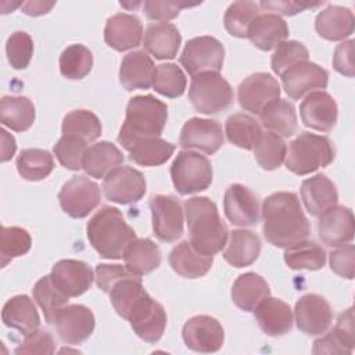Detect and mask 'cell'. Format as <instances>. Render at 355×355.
Here are the masks:
<instances>
[{
	"label": "cell",
	"mask_w": 355,
	"mask_h": 355,
	"mask_svg": "<svg viewBox=\"0 0 355 355\" xmlns=\"http://www.w3.org/2000/svg\"><path fill=\"white\" fill-rule=\"evenodd\" d=\"M1 320L7 327L17 330L22 336L33 333L40 326V318L36 306L25 294L15 295L4 304Z\"/></svg>",
	"instance_id": "f546056e"
},
{
	"label": "cell",
	"mask_w": 355,
	"mask_h": 355,
	"mask_svg": "<svg viewBox=\"0 0 355 355\" xmlns=\"http://www.w3.org/2000/svg\"><path fill=\"white\" fill-rule=\"evenodd\" d=\"M269 294L270 288L266 280L254 272L240 275L232 287V300L244 312H252Z\"/></svg>",
	"instance_id": "836d02e7"
},
{
	"label": "cell",
	"mask_w": 355,
	"mask_h": 355,
	"mask_svg": "<svg viewBox=\"0 0 355 355\" xmlns=\"http://www.w3.org/2000/svg\"><path fill=\"white\" fill-rule=\"evenodd\" d=\"M54 1L46 3V1H26L21 6V10L24 14L31 15V17H39L43 14H47L53 7H54Z\"/></svg>",
	"instance_id": "6125c7cd"
},
{
	"label": "cell",
	"mask_w": 355,
	"mask_h": 355,
	"mask_svg": "<svg viewBox=\"0 0 355 355\" xmlns=\"http://www.w3.org/2000/svg\"><path fill=\"white\" fill-rule=\"evenodd\" d=\"M14 352L17 355H32V354L50 355L55 352V341L49 331L37 329L33 333L25 336V340L14 349Z\"/></svg>",
	"instance_id": "f5cc1de1"
},
{
	"label": "cell",
	"mask_w": 355,
	"mask_h": 355,
	"mask_svg": "<svg viewBox=\"0 0 355 355\" xmlns=\"http://www.w3.org/2000/svg\"><path fill=\"white\" fill-rule=\"evenodd\" d=\"M284 262L294 270H318L326 263V251L315 241L302 240L286 247Z\"/></svg>",
	"instance_id": "74e56055"
},
{
	"label": "cell",
	"mask_w": 355,
	"mask_h": 355,
	"mask_svg": "<svg viewBox=\"0 0 355 355\" xmlns=\"http://www.w3.org/2000/svg\"><path fill=\"white\" fill-rule=\"evenodd\" d=\"M6 54L14 69H25L33 55V40L31 35L24 31L11 33L6 43Z\"/></svg>",
	"instance_id": "816d5d0a"
},
{
	"label": "cell",
	"mask_w": 355,
	"mask_h": 355,
	"mask_svg": "<svg viewBox=\"0 0 355 355\" xmlns=\"http://www.w3.org/2000/svg\"><path fill=\"white\" fill-rule=\"evenodd\" d=\"M214 263L212 255L197 252L189 240H184L173 247L169 254V265L179 276L186 279L202 277L209 272Z\"/></svg>",
	"instance_id": "4dcf8cb0"
},
{
	"label": "cell",
	"mask_w": 355,
	"mask_h": 355,
	"mask_svg": "<svg viewBox=\"0 0 355 355\" xmlns=\"http://www.w3.org/2000/svg\"><path fill=\"white\" fill-rule=\"evenodd\" d=\"M187 80L183 71L176 64H161L155 67L153 87L157 93L175 98L184 93Z\"/></svg>",
	"instance_id": "c3c4849f"
},
{
	"label": "cell",
	"mask_w": 355,
	"mask_h": 355,
	"mask_svg": "<svg viewBox=\"0 0 355 355\" xmlns=\"http://www.w3.org/2000/svg\"><path fill=\"white\" fill-rule=\"evenodd\" d=\"M261 211L262 232L272 245L286 248L308 239L311 226L297 194L291 191L273 193L265 198Z\"/></svg>",
	"instance_id": "7a4b0ae2"
},
{
	"label": "cell",
	"mask_w": 355,
	"mask_h": 355,
	"mask_svg": "<svg viewBox=\"0 0 355 355\" xmlns=\"http://www.w3.org/2000/svg\"><path fill=\"white\" fill-rule=\"evenodd\" d=\"M62 211L75 219L86 218L101 201L100 186L86 176H73L58 193Z\"/></svg>",
	"instance_id": "30bf717a"
},
{
	"label": "cell",
	"mask_w": 355,
	"mask_h": 355,
	"mask_svg": "<svg viewBox=\"0 0 355 355\" xmlns=\"http://www.w3.org/2000/svg\"><path fill=\"white\" fill-rule=\"evenodd\" d=\"M58 337L65 344L76 345L87 340L94 330L93 312L80 304L65 305L54 320Z\"/></svg>",
	"instance_id": "e0dca14e"
},
{
	"label": "cell",
	"mask_w": 355,
	"mask_h": 355,
	"mask_svg": "<svg viewBox=\"0 0 355 355\" xmlns=\"http://www.w3.org/2000/svg\"><path fill=\"white\" fill-rule=\"evenodd\" d=\"M168 119V107L151 94L135 96L126 105V116L118 133V143L125 148L141 139L159 137Z\"/></svg>",
	"instance_id": "5b68a950"
},
{
	"label": "cell",
	"mask_w": 355,
	"mask_h": 355,
	"mask_svg": "<svg viewBox=\"0 0 355 355\" xmlns=\"http://www.w3.org/2000/svg\"><path fill=\"white\" fill-rule=\"evenodd\" d=\"M32 247L29 233L18 226H1L0 230V263L7 266L11 259L25 255Z\"/></svg>",
	"instance_id": "7dc6e473"
},
{
	"label": "cell",
	"mask_w": 355,
	"mask_h": 355,
	"mask_svg": "<svg viewBox=\"0 0 355 355\" xmlns=\"http://www.w3.org/2000/svg\"><path fill=\"white\" fill-rule=\"evenodd\" d=\"M32 294L37 305L42 308L44 320L53 324L58 312L68 304V298L51 280V276H44L36 282L32 288Z\"/></svg>",
	"instance_id": "60d3db41"
},
{
	"label": "cell",
	"mask_w": 355,
	"mask_h": 355,
	"mask_svg": "<svg viewBox=\"0 0 355 355\" xmlns=\"http://www.w3.org/2000/svg\"><path fill=\"white\" fill-rule=\"evenodd\" d=\"M182 337L189 349L209 354L222 348L225 331L222 324L215 318L208 315H197L184 323Z\"/></svg>",
	"instance_id": "5bb4252c"
},
{
	"label": "cell",
	"mask_w": 355,
	"mask_h": 355,
	"mask_svg": "<svg viewBox=\"0 0 355 355\" xmlns=\"http://www.w3.org/2000/svg\"><path fill=\"white\" fill-rule=\"evenodd\" d=\"M354 263H355V247L352 244L337 248L330 254L331 270L344 279H348V280L354 279Z\"/></svg>",
	"instance_id": "11a10c76"
},
{
	"label": "cell",
	"mask_w": 355,
	"mask_h": 355,
	"mask_svg": "<svg viewBox=\"0 0 355 355\" xmlns=\"http://www.w3.org/2000/svg\"><path fill=\"white\" fill-rule=\"evenodd\" d=\"M333 331L349 351H354L355 327H354V309L352 308H348L338 316Z\"/></svg>",
	"instance_id": "680465c9"
},
{
	"label": "cell",
	"mask_w": 355,
	"mask_h": 355,
	"mask_svg": "<svg viewBox=\"0 0 355 355\" xmlns=\"http://www.w3.org/2000/svg\"><path fill=\"white\" fill-rule=\"evenodd\" d=\"M125 266L136 276H144L155 270L162 259L159 247L151 239H136L126 250Z\"/></svg>",
	"instance_id": "e575fe53"
},
{
	"label": "cell",
	"mask_w": 355,
	"mask_h": 355,
	"mask_svg": "<svg viewBox=\"0 0 355 355\" xmlns=\"http://www.w3.org/2000/svg\"><path fill=\"white\" fill-rule=\"evenodd\" d=\"M261 252V240L258 234L247 229H236L230 232L229 241L223 250V258L234 268L250 266L255 262Z\"/></svg>",
	"instance_id": "1f68e13d"
},
{
	"label": "cell",
	"mask_w": 355,
	"mask_h": 355,
	"mask_svg": "<svg viewBox=\"0 0 355 355\" xmlns=\"http://www.w3.org/2000/svg\"><path fill=\"white\" fill-rule=\"evenodd\" d=\"M226 218L236 226H255L259 222V202L257 196L244 184H230L223 197Z\"/></svg>",
	"instance_id": "d6986e66"
},
{
	"label": "cell",
	"mask_w": 355,
	"mask_h": 355,
	"mask_svg": "<svg viewBox=\"0 0 355 355\" xmlns=\"http://www.w3.org/2000/svg\"><path fill=\"white\" fill-rule=\"evenodd\" d=\"M141 37L143 25L136 15L119 12L107 19L104 28V40L111 49L125 51L137 47Z\"/></svg>",
	"instance_id": "603a6c76"
},
{
	"label": "cell",
	"mask_w": 355,
	"mask_h": 355,
	"mask_svg": "<svg viewBox=\"0 0 355 355\" xmlns=\"http://www.w3.org/2000/svg\"><path fill=\"white\" fill-rule=\"evenodd\" d=\"M133 275L122 265H108V263H98L96 266V283L98 288L104 293H110L112 286L119 282L121 279Z\"/></svg>",
	"instance_id": "9f6ffc18"
},
{
	"label": "cell",
	"mask_w": 355,
	"mask_h": 355,
	"mask_svg": "<svg viewBox=\"0 0 355 355\" xmlns=\"http://www.w3.org/2000/svg\"><path fill=\"white\" fill-rule=\"evenodd\" d=\"M318 233L329 247H340L351 243L355 233L352 211L344 205H333L319 215Z\"/></svg>",
	"instance_id": "44dd1931"
},
{
	"label": "cell",
	"mask_w": 355,
	"mask_h": 355,
	"mask_svg": "<svg viewBox=\"0 0 355 355\" xmlns=\"http://www.w3.org/2000/svg\"><path fill=\"white\" fill-rule=\"evenodd\" d=\"M334 157L336 150L329 137L302 132L290 143L284 164L290 172L304 176L327 166Z\"/></svg>",
	"instance_id": "8992f818"
},
{
	"label": "cell",
	"mask_w": 355,
	"mask_h": 355,
	"mask_svg": "<svg viewBox=\"0 0 355 355\" xmlns=\"http://www.w3.org/2000/svg\"><path fill=\"white\" fill-rule=\"evenodd\" d=\"M252 312L262 331L270 337H279L291 330V308L288 304L279 298L266 297Z\"/></svg>",
	"instance_id": "cb8c5ba5"
},
{
	"label": "cell",
	"mask_w": 355,
	"mask_h": 355,
	"mask_svg": "<svg viewBox=\"0 0 355 355\" xmlns=\"http://www.w3.org/2000/svg\"><path fill=\"white\" fill-rule=\"evenodd\" d=\"M103 190L112 202L122 205L137 202L146 194V179L132 166H118L104 178Z\"/></svg>",
	"instance_id": "4fadbf2b"
},
{
	"label": "cell",
	"mask_w": 355,
	"mask_h": 355,
	"mask_svg": "<svg viewBox=\"0 0 355 355\" xmlns=\"http://www.w3.org/2000/svg\"><path fill=\"white\" fill-rule=\"evenodd\" d=\"M110 294V301L119 316L126 319L133 331L147 343H157L166 327L164 306L153 300L136 275H129L116 282Z\"/></svg>",
	"instance_id": "6da1fadb"
},
{
	"label": "cell",
	"mask_w": 355,
	"mask_h": 355,
	"mask_svg": "<svg viewBox=\"0 0 355 355\" xmlns=\"http://www.w3.org/2000/svg\"><path fill=\"white\" fill-rule=\"evenodd\" d=\"M225 60L223 44L212 36H198L190 39L179 61L193 78L204 72H219Z\"/></svg>",
	"instance_id": "9c48e42d"
},
{
	"label": "cell",
	"mask_w": 355,
	"mask_h": 355,
	"mask_svg": "<svg viewBox=\"0 0 355 355\" xmlns=\"http://www.w3.org/2000/svg\"><path fill=\"white\" fill-rule=\"evenodd\" d=\"M355 18L349 8L341 6H327L315 19L318 35L326 40L337 42L354 33Z\"/></svg>",
	"instance_id": "83f0119b"
},
{
	"label": "cell",
	"mask_w": 355,
	"mask_h": 355,
	"mask_svg": "<svg viewBox=\"0 0 355 355\" xmlns=\"http://www.w3.org/2000/svg\"><path fill=\"white\" fill-rule=\"evenodd\" d=\"M175 151V146L161 137L137 140L129 150V158L141 166H158L166 162Z\"/></svg>",
	"instance_id": "f35d334b"
},
{
	"label": "cell",
	"mask_w": 355,
	"mask_h": 355,
	"mask_svg": "<svg viewBox=\"0 0 355 355\" xmlns=\"http://www.w3.org/2000/svg\"><path fill=\"white\" fill-rule=\"evenodd\" d=\"M252 150L258 165L265 171H273L284 162L287 146L279 135L272 132H262L257 139Z\"/></svg>",
	"instance_id": "b9f144b4"
},
{
	"label": "cell",
	"mask_w": 355,
	"mask_h": 355,
	"mask_svg": "<svg viewBox=\"0 0 355 355\" xmlns=\"http://www.w3.org/2000/svg\"><path fill=\"white\" fill-rule=\"evenodd\" d=\"M197 4H189L184 1H154L147 0L143 3L144 14L151 21H168L179 15L182 8L194 7Z\"/></svg>",
	"instance_id": "db71d44e"
},
{
	"label": "cell",
	"mask_w": 355,
	"mask_h": 355,
	"mask_svg": "<svg viewBox=\"0 0 355 355\" xmlns=\"http://www.w3.org/2000/svg\"><path fill=\"white\" fill-rule=\"evenodd\" d=\"M320 1L318 3H308V1H291V0H284V1H261L259 7L265 8V10H270V11H276L279 14L283 15H294L298 14L306 8H313V7H319Z\"/></svg>",
	"instance_id": "91938a15"
},
{
	"label": "cell",
	"mask_w": 355,
	"mask_h": 355,
	"mask_svg": "<svg viewBox=\"0 0 355 355\" xmlns=\"http://www.w3.org/2000/svg\"><path fill=\"white\" fill-rule=\"evenodd\" d=\"M301 200L312 216H319L337 204L338 193L326 175L318 173L301 183Z\"/></svg>",
	"instance_id": "d4e9b609"
},
{
	"label": "cell",
	"mask_w": 355,
	"mask_h": 355,
	"mask_svg": "<svg viewBox=\"0 0 355 355\" xmlns=\"http://www.w3.org/2000/svg\"><path fill=\"white\" fill-rule=\"evenodd\" d=\"M184 212L191 247L202 255H215L227 243V226L219 216L218 207L208 197H191L184 201Z\"/></svg>",
	"instance_id": "3957f363"
},
{
	"label": "cell",
	"mask_w": 355,
	"mask_h": 355,
	"mask_svg": "<svg viewBox=\"0 0 355 355\" xmlns=\"http://www.w3.org/2000/svg\"><path fill=\"white\" fill-rule=\"evenodd\" d=\"M171 178L176 191L182 196L207 190L212 183L209 159L196 151H180L171 166Z\"/></svg>",
	"instance_id": "ba28073f"
},
{
	"label": "cell",
	"mask_w": 355,
	"mask_h": 355,
	"mask_svg": "<svg viewBox=\"0 0 355 355\" xmlns=\"http://www.w3.org/2000/svg\"><path fill=\"white\" fill-rule=\"evenodd\" d=\"M308 49L301 42L284 40L276 47L270 60V65L275 73L282 75L293 65L302 61H308Z\"/></svg>",
	"instance_id": "f907efd6"
},
{
	"label": "cell",
	"mask_w": 355,
	"mask_h": 355,
	"mask_svg": "<svg viewBox=\"0 0 355 355\" xmlns=\"http://www.w3.org/2000/svg\"><path fill=\"white\" fill-rule=\"evenodd\" d=\"M101 129L100 119L89 110H73L68 112L61 125L62 135H75L87 143L98 139Z\"/></svg>",
	"instance_id": "ee69618b"
},
{
	"label": "cell",
	"mask_w": 355,
	"mask_h": 355,
	"mask_svg": "<svg viewBox=\"0 0 355 355\" xmlns=\"http://www.w3.org/2000/svg\"><path fill=\"white\" fill-rule=\"evenodd\" d=\"M123 162L122 151L110 141H98L87 147L82 168L92 178H105Z\"/></svg>",
	"instance_id": "d6a6232c"
},
{
	"label": "cell",
	"mask_w": 355,
	"mask_h": 355,
	"mask_svg": "<svg viewBox=\"0 0 355 355\" xmlns=\"http://www.w3.org/2000/svg\"><path fill=\"white\" fill-rule=\"evenodd\" d=\"M300 115L305 126L318 132H330L337 122V103L324 90H315L300 104Z\"/></svg>",
	"instance_id": "ffe728a7"
},
{
	"label": "cell",
	"mask_w": 355,
	"mask_h": 355,
	"mask_svg": "<svg viewBox=\"0 0 355 355\" xmlns=\"http://www.w3.org/2000/svg\"><path fill=\"white\" fill-rule=\"evenodd\" d=\"M182 43L178 28L169 22L150 24L146 28L143 46L157 60L175 58Z\"/></svg>",
	"instance_id": "f1b7e54d"
},
{
	"label": "cell",
	"mask_w": 355,
	"mask_h": 355,
	"mask_svg": "<svg viewBox=\"0 0 355 355\" xmlns=\"http://www.w3.org/2000/svg\"><path fill=\"white\" fill-rule=\"evenodd\" d=\"M259 15V4L254 1H234L232 3L223 17L225 29L236 37H247L250 25Z\"/></svg>",
	"instance_id": "bcb514c9"
},
{
	"label": "cell",
	"mask_w": 355,
	"mask_h": 355,
	"mask_svg": "<svg viewBox=\"0 0 355 355\" xmlns=\"http://www.w3.org/2000/svg\"><path fill=\"white\" fill-rule=\"evenodd\" d=\"M297 327L308 336L326 333L333 322V311L326 298L319 294H305L294 308Z\"/></svg>",
	"instance_id": "2e32d148"
},
{
	"label": "cell",
	"mask_w": 355,
	"mask_h": 355,
	"mask_svg": "<svg viewBox=\"0 0 355 355\" xmlns=\"http://www.w3.org/2000/svg\"><path fill=\"white\" fill-rule=\"evenodd\" d=\"M189 100L198 112L212 115L232 105L233 89L219 72H204L193 76Z\"/></svg>",
	"instance_id": "52a82bcc"
},
{
	"label": "cell",
	"mask_w": 355,
	"mask_h": 355,
	"mask_svg": "<svg viewBox=\"0 0 355 355\" xmlns=\"http://www.w3.org/2000/svg\"><path fill=\"white\" fill-rule=\"evenodd\" d=\"M280 76L284 92L293 100H300L315 90H323L329 83L327 71L311 61L298 62Z\"/></svg>",
	"instance_id": "9a60e30c"
},
{
	"label": "cell",
	"mask_w": 355,
	"mask_h": 355,
	"mask_svg": "<svg viewBox=\"0 0 355 355\" xmlns=\"http://www.w3.org/2000/svg\"><path fill=\"white\" fill-rule=\"evenodd\" d=\"M333 67L334 69L348 78L355 75V65H354V40H344L340 43L333 54Z\"/></svg>",
	"instance_id": "6f0895ef"
},
{
	"label": "cell",
	"mask_w": 355,
	"mask_h": 355,
	"mask_svg": "<svg viewBox=\"0 0 355 355\" xmlns=\"http://www.w3.org/2000/svg\"><path fill=\"white\" fill-rule=\"evenodd\" d=\"M86 143L87 141L79 136L62 135L54 144V155L64 168L69 171H79L87 150Z\"/></svg>",
	"instance_id": "681fc988"
},
{
	"label": "cell",
	"mask_w": 355,
	"mask_h": 355,
	"mask_svg": "<svg viewBox=\"0 0 355 355\" xmlns=\"http://www.w3.org/2000/svg\"><path fill=\"white\" fill-rule=\"evenodd\" d=\"M86 234L92 247L105 259L123 258L128 247L137 239L122 212L110 205L101 207L87 222Z\"/></svg>",
	"instance_id": "277c9868"
},
{
	"label": "cell",
	"mask_w": 355,
	"mask_h": 355,
	"mask_svg": "<svg viewBox=\"0 0 355 355\" xmlns=\"http://www.w3.org/2000/svg\"><path fill=\"white\" fill-rule=\"evenodd\" d=\"M280 97V85L266 72H257L245 78L237 87V100L245 111L259 115Z\"/></svg>",
	"instance_id": "7c38bea8"
},
{
	"label": "cell",
	"mask_w": 355,
	"mask_h": 355,
	"mask_svg": "<svg viewBox=\"0 0 355 355\" xmlns=\"http://www.w3.org/2000/svg\"><path fill=\"white\" fill-rule=\"evenodd\" d=\"M259 119L268 132L279 136L290 137L298 129L295 108L290 101L283 98H277L270 105H268L259 114Z\"/></svg>",
	"instance_id": "d590c367"
},
{
	"label": "cell",
	"mask_w": 355,
	"mask_h": 355,
	"mask_svg": "<svg viewBox=\"0 0 355 355\" xmlns=\"http://www.w3.org/2000/svg\"><path fill=\"white\" fill-rule=\"evenodd\" d=\"M313 354H352L343 341L336 336V333L331 330L323 337L315 340L313 343Z\"/></svg>",
	"instance_id": "94428289"
},
{
	"label": "cell",
	"mask_w": 355,
	"mask_h": 355,
	"mask_svg": "<svg viewBox=\"0 0 355 355\" xmlns=\"http://www.w3.org/2000/svg\"><path fill=\"white\" fill-rule=\"evenodd\" d=\"M225 133L227 140L234 146L244 150H252L262 130L255 118L247 114H233L226 119Z\"/></svg>",
	"instance_id": "7bdbcfd3"
},
{
	"label": "cell",
	"mask_w": 355,
	"mask_h": 355,
	"mask_svg": "<svg viewBox=\"0 0 355 355\" xmlns=\"http://www.w3.org/2000/svg\"><path fill=\"white\" fill-rule=\"evenodd\" d=\"M179 144L186 150L196 148L205 154H215L223 144L222 126L215 119L191 118L180 130Z\"/></svg>",
	"instance_id": "ac0fdd59"
},
{
	"label": "cell",
	"mask_w": 355,
	"mask_h": 355,
	"mask_svg": "<svg viewBox=\"0 0 355 355\" xmlns=\"http://www.w3.org/2000/svg\"><path fill=\"white\" fill-rule=\"evenodd\" d=\"M287 36L288 25L283 18L272 12L257 15L250 25L247 35L251 43L263 51L276 49L287 39Z\"/></svg>",
	"instance_id": "4316f807"
},
{
	"label": "cell",
	"mask_w": 355,
	"mask_h": 355,
	"mask_svg": "<svg viewBox=\"0 0 355 355\" xmlns=\"http://www.w3.org/2000/svg\"><path fill=\"white\" fill-rule=\"evenodd\" d=\"M155 67L146 51L137 50L122 58L119 68V82L128 90L148 89L153 86Z\"/></svg>",
	"instance_id": "484cf974"
},
{
	"label": "cell",
	"mask_w": 355,
	"mask_h": 355,
	"mask_svg": "<svg viewBox=\"0 0 355 355\" xmlns=\"http://www.w3.org/2000/svg\"><path fill=\"white\" fill-rule=\"evenodd\" d=\"M35 121V105L25 96H4L0 101V122L15 132L28 130Z\"/></svg>",
	"instance_id": "8d00e7d4"
},
{
	"label": "cell",
	"mask_w": 355,
	"mask_h": 355,
	"mask_svg": "<svg viewBox=\"0 0 355 355\" xmlns=\"http://www.w3.org/2000/svg\"><path fill=\"white\" fill-rule=\"evenodd\" d=\"M150 209L154 234L161 241L173 243L182 237L184 214L176 197L165 194L154 196L150 200Z\"/></svg>",
	"instance_id": "8fae6325"
},
{
	"label": "cell",
	"mask_w": 355,
	"mask_h": 355,
	"mask_svg": "<svg viewBox=\"0 0 355 355\" xmlns=\"http://www.w3.org/2000/svg\"><path fill=\"white\" fill-rule=\"evenodd\" d=\"M93 67V54L83 44H71L60 55V72L67 79H83Z\"/></svg>",
	"instance_id": "f6af8a7d"
},
{
	"label": "cell",
	"mask_w": 355,
	"mask_h": 355,
	"mask_svg": "<svg viewBox=\"0 0 355 355\" xmlns=\"http://www.w3.org/2000/svg\"><path fill=\"white\" fill-rule=\"evenodd\" d=\"M51 280L67 297H79L86 293L93 283L92 268L78 259H61L53 265Z\"/></svg>",
	"instance_id": "7402d4cb"
},
{
	"label": "cell",
	"mask_w": 355,
	"mask_h": 355,
	"mask_svg": "<svg viewBox=\"0 0 355 355\" xmlns=\"http://www.w3.org/2000/svg\"><path fill=\"white\" fill-rule=\"evenodd\" d=\"M0 133H1V140H3V144H1V161L7 162L15 154L17 144H15V139L11 135H8L4 129H1Z\"/></svg>",
	"instance_id": "be15d7a7"
},
{
	"label": "cell",
	"mask_w": 355,
	"mask_h": 355,
	"mask_svg": "<svg viewBox=\"0 0 355 355\" xmlns=\"http://www.w3.org/2000/svg\"><path fill=\"white\" fill-rule=\"evenodd\" d=\"M54 169L53 155L42 148H25L17 158L18 173L29 182H37L47 178Z\"/></svg>",
	"instance_id": "ab89813d"
}]
</instances>
